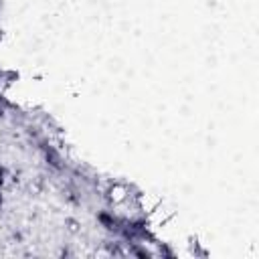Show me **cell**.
<instances>
[{"instance_id": "obj_1", "label": "cell", "mask_w": 259, "mask_h": 259, "mask_svg": "<svg viewBox=\"0 0 259 259\" xmlns=\"http://www.w3.org/2000/svg\"><path fill=\"white\" fill-rule=\"evenodd\" d=\"M0 185H3V168H0Z\"/></svg>"}]
</instances>
